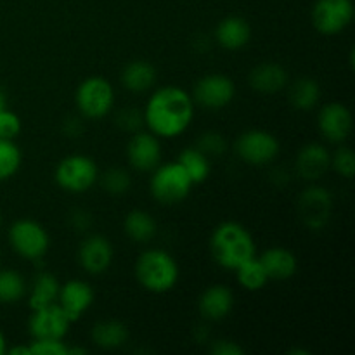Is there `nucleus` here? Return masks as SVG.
<instances>
[{"label": "nucleus", "mask_w": 355, "mask_h": 355, "mask_svg": "<svg viewBox=\"0 0 355 355\" xmlns=\"http://www.w3.org/2000/svg\"><path fill=\"white\" fill-rule=\"evenodd\" d=\"M194 116V101L184 89L166 85L156 90L148 101L144 123L149 132L162 139H172L182 134Z\"/></svg>", "instance_id": "1"}, {"label": "nucleus", "mask_w": 355, "mask_h": 355, "mask_svg": "<svg viewBox=\"0 0 355 355\" xmlns=\"http://www.w3.org/2000/svg\"><path fill=\"white\" fill-rule=\"evenodd\" d=\"M210 250L218 266L232 270L257 257V246L252 234L238 222H224L215 227L210 238Z\"/></svg>", "instance_id": "2"}, {"label": "nucleus", "mask_w": 355, "mask_h": 355, "mask_svg": "<svg viewBox=\"0 0 355 355\" xmlns=\"http://www.w3.org/2000/svg\"><path fill=\"white\" fill-rule=\"evenodd\" d=\"M135 276L141 286L151 293H166L173 290L179 281V266L168 252L151 248L137 259Z\"/></svg>", "instance_id": "3"}, {"label": "nucleus", "mask_w": 355, "mask_h": 355, "mask_svg": "<svg viewBox=\"0 0 355 355\" xmlns=\"http://www.w3.org/2000/svg\"><path fill=\"white\" fill-rule=\"evenodd\" d=\"M193 186V180L179 165V162L158 165L151 177L153 198L163 205H175L186 200Z\"/></svg>", "instance_id": "4"}, {"label": "nucleus", "mask_w": 355, "mask_h": 355, "mask_svg": "<svg viewBox=\"0 0 355 355\" xmlns=\"http://www.w3.org/2000/svg\"><path fill=\"white\" fill-rule=\"evenodd\" d=\"M54 177L61 189L73 194H82L97 182L99 170L90 156L71 155L59 162Z\"/></svg>", "instance_id": "5"}, {"label": "nucleus", "mask_w": 355, "mask_h": 355, "mask_svg": "<svg viewBox=\"0 0 355 355\" xmlns=\"http://www.w3.org/2000/svg\"><path fill=\"white\" fill-rule=\"evenodd\" d=\"M75 101L82 116L99 120V118L106 116L113 107V85L103 76H89L76 89Z\"/></svg>", "instance_id": "6"}, {"label": "nucleus", "mask_w": 355, "mask_h": 355, "mask_svg": "<svg viewBox=\"0 0 355 355\" xmlns=\"http://www.w3.org/2000/svg\"><path fill=\"white\" fill-rule=\"evenodd\" d=\"M9 243L17 255L28 260H40L51 246L44 225L31 218H21L10 225Z\"/></svg>", "instance_id": "7"}, {"label": "nucleus", "mask_w": 355, "mask_h": 355, "mask_svg": "<svg viewBox=\"0 0 355 355\" xmlns=\"http://www.w3.org/2000/svg\"><path fill=\"white\" fill-rule=\"evenodd\" d=\"M236 153L243 162L255 166L269 165L279 155V142L276 135L267 130L253 128L243 132L236 141Z\"/></svg>", "instance_id": "8"}, {"label": "nucleus", "mask_w": 355, "mask_h": 355, "mask_svg": "<svg viewBox=\"0 0 355 355\" xmlns=\"http://www.w3.org/2000/svg\"><path fill=\"white\" fill-rule=\"evenodd\" d=\"M352 0H315L312 7V24L322 35H338L352 23Z\"/></svg>", "instance_id": "9"}, {"label": "nucleus", "mask_w": 355, "mask_h": 355, "mask_svg": "<svg viewBox=\"0 0 355 355\" xmlns=\"http://www.w3.org/2000/svg\"><path fill=\"white\" fill-rule=\"evenodd\" d=\"M333 214V196L321 186H311L298 196V217L312 231L328 225Z\"/></svg>", "instance_id": "10"}, {"label": "nucleus", "mask_w": 355, "mask_h": 355, "mask_svg": "<svg viewBox=\"0 0 355 355\" xmlns=\"http://www.w3.org/2000/svg\"><path fill=\"white\" fill-rule=\"evenodd\" d=\"M236 96V85L229 76L211 73L198 80L194 87V101L205 110L217 111L227 106Z\"/></svg>", "instance_id": "11"}, {"label": "nucleus", "mask_w": 355, "mask_h": 355, "mask_svg": "<svg viewBox=\"0 0 355 355\" xmlns=\"http://www.w3.org/2000/svg\"><path fill=\"white\" fill-rule=\"evenodd\" d=\"M69 324H71V319L62 311L61 305L55 302L47 307L33 311L28 328H30V335L33 338L64 340V336L69 331Z\"/></svg>", "instance_id": "12"}, {"label": "nucleus", "mask_w": 355, "mask_h": 355, "mask_svg": "<svg viewBox=\"0 0 355 355\" xmlns=\"http://www.w3.org/2000/svg\"><path fill=\"white\" fill-rule=\"evenodd\" d=\"M318 127L321 130L322 137L328 139L329 142L340 144V142L347 141L349 135L352 134V113L342 103L324 104L318 114Z\"/></svg>", "instance_id": "13"}, {"label": "nucleus", "mask_w": 355, "mask_h": 355, "mask_svg": "<svg viewBox=\"0 0 355 355\" xmlns=\"http://www.w3.org/2000/svg\"><path fill=\"white\" fill-rule=\"evenodd\" d=\"M128 163L139 172H151L162 162L159 137L153 132H135L127 146Z\"/></svg>", "instance_id": "14"}, {"label": "nucleus", "mask_w": 355, "mask_h": 355, "mask_svg": "<svg viewBox=\"0 0 355 355\" xmlns=\"http://www.w3.org/2000/svg\"><path fill=\"white\" fill-rule=\"evenodd\" d=\"M113 246L104 236L92 234L82 241L78 248V262L85 272L92 276L106 272L113 262Z\"/></svg>", "instance_id": "15"}, {"label": "nucleus", "mask_w": 355, "mask_h": 355, "mask_svg": "<svg viewBox=\"0 0 355 355\" xmlns=\"http://www.w3.org/2000/svg\"><path fill=\"white\" fill-rule=\"evenodd\" d=\"M58 304L68 314L71 322L78 321L94 304V290L87 281L71 279L59 288Z\"/></svg>", "instance_id": "16"}, {"label": "nucleus", "mask_w": 355, "mask_h": 355, "mask_svg": "<svg viewBox=\"0 0 355 355\" xmlns=\"http://www.w3.org/2000/svg\"><path fill=\"white\" fill-rule=\"evenodd\" d=\"M297 173L305 180H318L331 168V153L318 142L305 144L297 155Z\"/></svg>", "instance_id": "17"}, {"label": "nucleus", "mask_w": 355, "mask_h": 355, "mask_svg": "<svg viewBox=\"0 0 355 355\" xmlns=\"http://www.w3.org/2000/svg\"><path fill=\"white\" fill-rule=\"evenodd\" d=\"M232 307H234V295L224 284L207 288L198 302L200 314L208 321H222L231 314Z\"/></svg>", "instance_id": "18"}, {"label": "nucleus", "mask_w": 355, "mask_h": 355, "mask_svg": "<svg viewBox=\"0 0 355 355\" xmlns=\"http://www.w3.org/2000/svg\"><path fill=\"white\" fill-rule=\"evenodd\" d=\"M288 71L277 62H262L250 73V85L260 94H277L288 85Z\"/></svg>", "instance_id": "19"}, {"label": "nucleus", "mask_w": 355, "mask_h": 355, "mask_svg": "<svg viewBox=\"0 0 355 355\" xmlns=\"http://www.w3.org/2000/svg\"><path fill=\"white\" fill-rule=\"evenodd\" d=\"M215 38L218 45L227 51H238L243 49L252 38V28L245 17L227 16L218 23L215 30Z\"/></svg>", "instance_id": "20"}, {"label": "nucleus", "mask_w": 355, "mask_h": 355, "mask_svg": "<svg viewBox=\"0 0 355 355\" xmlns=\"http://www.w3.org/2000/svg\"><path fill=\"white\" fill-rule=\"evenodd\" d=\"M260 262H262L263 269L267 270L269 279H290L297 274L298 269V260L295 253L286 248H281V246L266 250L260 257Z\"/></svg>", "instance_id": "21"}, {"label": "nucleus", "mask_w": 355, "mask_h": 355, "mask_svg": "<svg viewBox=\"0 0 355 355\" xmlns=\"http://www.w3.org/2000/svg\"><path fill=\"white\" fill-rule=\"evenodd\" d=\"M156 82V69L155 66L144 59L128 62L121 71V83L127 90L134 94L146 92L151 89Z\"/></svg>", "instance_id": "22"}, {"label": "nucleus", "mask_w": 355, "mask_h": 355, "mask_svg": "<svg viewBox=\"0 0 355 355\" xmlns=\"http://www.w3.org/2000/svg\"><path fill=\"white\" fill-rule=\"evenodd\" d=\"M59 288H61V284H59V281L52 274H38L35 277L33 284H31L30 298H28V305H30L31 311L55 304L59 297Z\"/></svg>", "instance_id": "23"}, {"label": "nucleus", "mask_w": 355, "mask_h": 355, "mask_svg": "<svg viewBox=\"0 0 355 355\" xmlns=\"http://www.w3.org/2000/svg\"><path fill=\"white\" fill-rule=\"evenodd\" d=\"M92 340L97 347H101V349H120V347L125 345V342L128 340V329L123 322L114 321V319L101 321L94 326Z\"/></svg>", "instance_id": "24"}, {"label": "nucleus", "mask_w": 355, "mask_h": 355, "mask_svg": "<svg viewBox=\"0 0 355 355\" xmlns=\"http://www.w3.org/2000/svg\"><path fill=\"white\" fill-rule=\"evenodd\" d=\"M321 99V87L314 78L302 76L295 80L290 87V103L295 110L311 111L318 106Z\"/></svg>", "instance_id": "25"}, {"label": "nucleus", "mask_w": 355, "mask_h": 355, "mask_svg": "<svg viewBox=\"0 0 355 355\" xmlns=\"http://www.w3.org/2000/svg\"><path fill=\"white\" fill-rule=\"evenodd\" d=\"M125 234L135 243H148L156 236V222L148 211L144 210H132L125 217Z\"/></svg>", "instance_id": "26"}, {"label": "nucleus", "mask_w": 355, "mask_h": 355, "mask_svg": "<svg viewBox=\"0 0 355 355\" xmlns=\"http://www.w3.org/2000/svg\"><path fill=\"white\" fill-rule=\"evenodd\" d=\"M179 165L186 170V173L189 175V179L193 180V184H200L203 180L208 179L210 175V162H208V156L205 153H201L198 148H187L180 153L179 156Z\"/></svg>", "instance_id": "27"}, {"label": "nucleus", "mask_w": 355, "mask_h": 355, "mask_svg": "<svg viewBox=\"0 0 355 355\" xmlns=\"http://www.w3.org/2000/svg\"><path fill=\"white\" fill-rule=\"evenodd\" d=\"M236 277H238V283L248 291L262 290L267 284V281H269L267 270L263 269L262 262H260V259H257V257H253L248 262L239 266L238 269H236Z\"/></svg>", "instance_id": "28"}, {"label": "nucleus", "mask_w": 355, "mask_h": 355, "mask_svg": "<svg viewBox=\"0 0 355 355\" xmlns=\"http://www.w3.org/2000/svg\"><path fill=\"white\" fill-rule=\"evenodd\" d=\"M26 293V283L17 270H0V302L2 304H16Z\"/></svg>", "instance_id": "29"}, {"label": "nucleus", "mask_w": 355, "mask_h": 355, "mask_svg": "<svg viewBox=\"0 0 355 355\" xmlns=\"http://www.w3.org/2000/svg\"><path fill=\"white\" fill-rule=\"evenodd\" d=\"M21 159L23 156L16 142L10 139H0V182L16 175L21 166Z\"/></svg>", "instance_id": "30"}, {"label": "nucleus", "mask_w": 355, "mask_h": 355, "mask_svg": "<svg viewBox=\"0 0 355 355\" xmlns=\"http://www.w3.org/2000/svg\"><path fill=\"white\" fill-rule=\"evenodd\" d=\"M101 186L104 187L106 193L113 194V196H121V194L128 193V189L132 187V177L125 168L114 166L101 175Z\"/></svg>", "instance_id": "31"}, {"label": "nucleus", "mask_w": 355, "mask_h": 355, "mask_svg": "<svg viewBox=\"0 0 355 355\" xmlns=\"http://www.w3.org/2000/svg\"><path fill=\"white\" fill-rule=\"evenodd\" d=\"M196 148L207 156H222L227 151V141H225L220 132L210 130L200 135V139L196 142Z\"/></svg>", "instance_id": "32"}, {"label": "nucleus", "mask_w": 355, "mask_h": 355, "mask_svg": "<svg viewBox=\"0 0 355 355\" xmlns=\"http://www.w3.org/2000/svg\"><path fill=\"white\" fill-rule=\"evenodd\" d=\"M331 166L336 170V173L345 179H352L355 173V155L350 148H338L335 155H331Z\"/></svg>", "instance_id": "33"}, {"label": "nucleus", "mask_w": 355, "mask_h": 355, "mask_svg": "<svg viewBox=\"0 0 355 355\" xmlns=\"http://www.w3.org/2000/svg\"><path fill=\"white\" fill-rule=\"evenodd\" d=\"M30 350L31 355H68V345L55 338H33Z\"/></svg>", "instance_id": "34"}, {"label": "nucleus", "mask_w": 355, "mask_h": 355, "mask_svg": "<svg viewBox=\"0 0 355 355\" xmlns=\"http://www.w3.org/2000/svg\"><path fill=\"white\" fill-rule=\"evenodd\" d=\"M116 125L128 134H135L144 125V113L134 110V107H123V110L118 111Z\"/></svg>", "instance_id": "35"}, {"label": "nucleus", "mask_w": 355, "mask_h": 355, "mask_svg": "<svg viewBox=\"0 0 355 355\" xmlns=\"http://www.w3.org/2000/svg\"><path fill=\"white\" fill-rule=\"evenodd\" d=\"M21 127L23 125H21L19 116L14 111L7 110V107H3L0 111V139H10V141H14L19 135Z\"/></svg>", "instance_id": "36"}, {"label": "nucleus", "mask_w": 355, "mask_h": 355, "mask_svg": "<svg viewBox=\"0 0 355 355\" xmlns=\"http://www.w3.org/2000/svg\"><path fill=\"white\" fill-rule=\"evenodd\" d=\"M211 354L215 355H243L245 350L238 345L236 342H231V340H217L211 345Z\"/></svg>", "instance_id": "37"}, {"label": "nucleus", "mask_w": 355, "mask_h": 355, "mask_svg": "<svg viewBox=\"0 0 355 355\" xmlns=\"http://www.w3.org/2000/svg\"><path fill=\"white\" fill-rule=\"evenodd\" d=\"M69 220H71L73 227L75 229H78V231H85V229H89L90 224H92V215H90L89 211L75 210L71 214V217H69Z\"/></svg>", "instance_id": "38"}, {"label": "nucleus", "mask_w": 355, "mask_h": 355, "mask_svg": "<svg viewBox=\"0 0 355 355\" xmlns=\"http://www.w3.org/2000/svg\"><path fill=\"white\" fill-rule=\"evenodd\" d=\"M64 132L66 135H71V137H76V135L82 134V123H80L78 118H68L64 121Z\"/></svg>", "instance_id": "39"}, {"label": "nucleus", "mask_w": 355, "mask_h": 355, "mask_svg": "<svg viewBox=\"0 0 355 355\" xmlns=\"http://www.w3.org/2000/svg\"><path fill=\"white\" fill-rule=\"evenodd\" d=\"M6 352H9L10 355H31L30 345H28V347H23V345H17V347H12V349L6 350Z\"/></svg>", "instance_id": "40"}, {"label": "nucleus", "mask_w": 355, "mask_h": 355, "mask_svg": "<svg viewBox=\"0 0 355 355\" xmlns=\"http://www.w3.org/2000/svg\"><path fill=\"white\" fill-rule=\"evenodd\" d=\"M7 350V343H6V336H3V333L0 331V355L6 354Z\"/></svg>", "instance_id": "41"}, {"label": "nucleus", "mask_w": 355, "mask_h": 355, "mask_svg": "<svg viewBox=\"0 0 355 355\" xmlns=\"http://www.w3.org/2000/svg\"><path fill=\"white\" fill-rule=\"evenodd\" d=\"M3 107H7V99H6V94H3V90L0 89V111H2Z\"/></svg>", "instance_id": "42"}, {"label": "nucleus", "mask_w": 355, "mask_h": 355, "mask_svg": "<svg viewBox=\"0 0 355 355\" xmlns=\"http://www.w3.org/2000/svg\"><path fill=\"white\" fill-rule=\"evenodd\" d=\"M0 227H2V214H0Z\"/></svg>", "instance_id": "43"}]
</instances>
